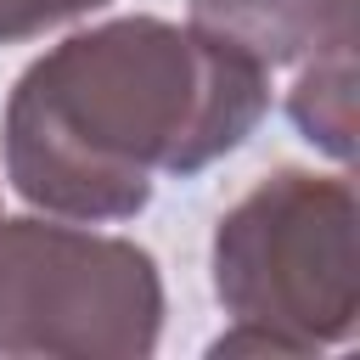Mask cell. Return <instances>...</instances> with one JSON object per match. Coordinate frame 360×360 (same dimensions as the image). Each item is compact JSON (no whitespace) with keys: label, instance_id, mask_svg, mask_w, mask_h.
<instances>
[{"label":"cell","instance_id":"cell-5","mask_svg":"<svg viewBox=\"0 0 360 360\" xmlns=\"http://www.w3.org/2000/svg\"><path fill=\"white\" fill-rule=\"evenodd\" d=\"M287 107H292V124L309 146L349 163V152H354V39L309 56Z\"/></svg>","mask_w":360,"mask_h":360},{"label":"cell","instance_id":"cell-6","mask_svg":"<svg viewBox=\"0 0 360 360\" xmlns=\"http://www.w3.org/2000/svg\"><path fill=\"white\" fill-rule=\"evenodd\" d=\"M107 0H0V45L39 39L45 28H62L84 11H101Z\"/></svg>","mask_w":360,"mask_h":360},{"label":"cell","instance_id":"cell-4","mask_svg":"<svg viewBox=\"0 0 360 360\" xmlns=\"http://www.w3.org/2000/svg\"><path fill=\"white\" fill-rule=\"evenodd\" d=\"M186 6L202 34L253 56L264 73L298 68L326 45L354 39V0H186Z\"/></svg>","mask_w":360,"mask_h":360},{"label":"cell","instance_id":"cell-3","mask_svg":"<svg viewBox=\"0 0 360 360\" xmlns=\"http://www.w3.org/2000/svg\"><path fill=\"white\" fill-rule=\"evenodd\" d=\"M163 332V276L129 236L79 219H0V354L146 360Z\"/></svg>","mask_w":360,"mask_h":360},{"label":"cell","instance_id":"cell-1","mask_svg":"<svg viewBox=\"0 0 360 360\" xmlns=\"http://www.w3.org/2000/svg\"><path fill=\"white\" fill-rule=\"evenodd\" d=\"M270 112V73L169 17H112L22 68L0 152L22 202L112 225L152 202L158 174H202Z\"/></svg>","mask_w":360,"mask_h":360},{"label":"cell","instance_id":"cell-2","mask_svg":"<svg viewBox=\"0 0 360 360\" xmlns=\"http://www.w3.org/2000/svg\"><path fill=\"white\" fill-rule=\"evenodd\" d=\"M214 298L231 332L208 354H315L354 338L360 253L343 174L276 169L214 225Z\"/></svg>","mask_w":360,"mask_h":360}]
</instances>
